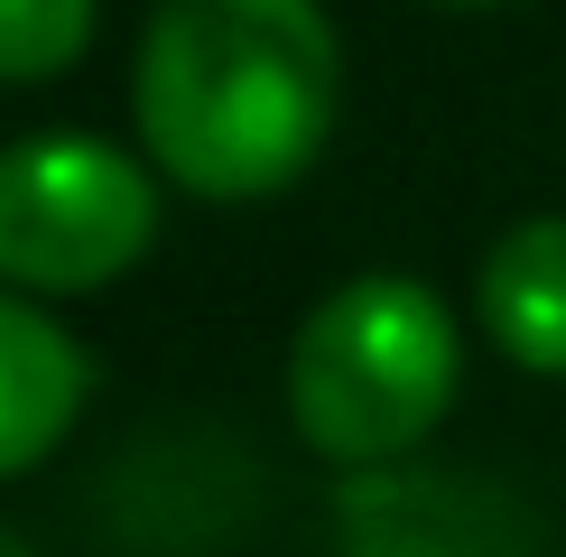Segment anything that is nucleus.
Returning <instances> with one entry per match:
<instances>
[{
    "instance_id": "7ed1b4c3",
    "label": "nucleus",
    "mask_w": 566,
    "mask_h": 557,
    "mask_svg": "<svg viewBox=\"0 0 566 557\" xmlns=\"http://www.w3.org/2000/svg\"><path fill=\"white\" fill-rule=\"evenodd\" d=\"M158 242L149 158L93 130H29L0 149V278L19 297H93Z\"/></svg>"
},
{
    "instance_id": "6e6552de",
    "label": "nucleus",
    "mask_w": 566,
    "mask_h": 557,
    "mask_svg": "<svg viewBox=\"0 0 566 557\" xmlns=\"http://www.w3.org/2000/svg\"><path fill=\"white\" fill-rule=\"evenodd\" d=\"M0 557H29V548H19V539H10V529H0Z\"/></svg>"
},
{
    "instance_id": "0eeeda50",
    "label": "nucleus",
    "mask_w": 566,
    "mask_h": 557,
    "mask_svg": "<svg viewBox=\"0 0 566 557\" xmlns=\"http://www.w3.org/2000/svg\"><path fill=\"white\" fill-rule=\"evenodd\" d=\"M437 10H502V0H437Z\"/></svg>"
},
{
    "instance_id": "20e7f679",
    "label": "nucleus",
    "mask_w": 566,
    "mask_h": 557,
    "mask_svg": "<svg viewBox=\"0 0 566 557\" xmlns=\"http://www.w3.org/2000/svg\"><path fill=\"white\" fill-rule=\"evenodd\" d=\"M93 400V354L0 278V483L38 474Z\"/></svg>"
},
{
    "instance_id": "f03ea898",
    "label": "nucleus",
    "mask_w": 566,
    "mask_h": 557,
    "mask_svg": "<svg viewBox=\"0 0 566 557\" xmlns=\"http://www.w3.org/2000/svg\"><path fill=\"white\" fill-rule=\"evenodd\" d=\"M464 381V335L428 278L363 270L297 316L289 344V418L325 464H399L446 428Z\"/></svg>"
},
{
    "instance_id": "423d86ee",
    "label": "nucleus",
    "mask_w": 566,
    "mask_h": 557,
    "mask_svg": "<svg viewBox=\"0 0 566 557\" xmlns=\"http://www.w3.org/2000/svg\"><path fill=\"white\" fill-rule=\"evenodd\" d=\"M93 46V0H0V84H56Z\"/></svg>"
},
{
    "instance_id": "f257e3e1",
    "label": "nucleus",
    "mask_w": 566,
    "mask_h": 557,
    "mask_svg": "<svg viewBox=\"0 0 566 557\" xmlns=\"http://www.w3.org/2000/svg\"><path fill=\"white\" fill-rule=\"evenodd\" d=\"M344 46L316 0H158L130 65L149 168L205 204H261L325 158Z\"/></svg>"
},
{
    "instance_id": "39448f33",
    "label": "nucleus",
    "mask_w": 566,
    "mask_h": 557,
    "mask_svg": "<svg viewBox=\"0 0 566 557\" xmlns=\"http://www.w3.org/2000/svg\"><path fill=\"white\" fill-rule=\"evenodd\" d=\"M474 316H483L492 354L566 381V214H530L483 251Z\"/></svg>"
}]
</instances>
